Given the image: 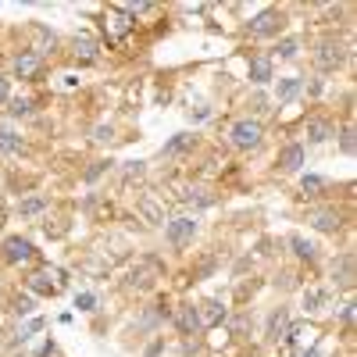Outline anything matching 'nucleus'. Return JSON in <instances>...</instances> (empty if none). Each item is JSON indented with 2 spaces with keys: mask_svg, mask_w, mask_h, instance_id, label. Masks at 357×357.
<instances>
[{
  "mask_svg": "<svg viewBox=\"0 0 357 357\" xmlns=\"http://www.w3.org/2000/svg\"><path fill=\"white\" fill-rule=\"evenodd\" d=\"M264 139V125L258 118H240L233 122V129H229V143L236 146V151H258Z\"/></svg>",
  "mask_w": 357,
  "mask_h": 357,
  "instance_id": "f257e3e1",
  "label": "nucleus"
},
{
  "mask_svg": "<svg viewBox=\"0 0 357 357\" xmlns=\"http://www.w3.org/2000/svg\"><path fill=\"white\" fill-rule=\"evenodd\" d=\"M282 29H286V11H279V8H264L261 15H254L247 22L250 36H279Z\"/></svg>",
  "mask_w": 357,
  "mask_h": 357,
  "instance_id": "f03ea898",
  "label": "nucleus"
},
{
  "mask_svg": "<svg viewBox=\"0 0 357 357\" xmlns=\"http://www.w3.org/2000/svg\"><path fill=\"white\" fill-rule=\"evenodd\" d=\"M197 215H179L172 222H164V240L172 243V247H186V243H193L197 236Z\"/></svg>",
  "mask_w": 357,
  "mask_h": 357,
  "instance_id": "7ed1b4c3",
  "label": "nucleus"
},
{
  "mask_svg": "<svg viewBox=\"0 0 357 357\" xmlns=\"http://www.w3.org/2000/svg\"><path fill=\"white\" fill-rule=\"evenodd\" d=\"M343 61H347V50H343V44H336V39H322L318 50H314V65L322 72H336Z\"/></svg>",
  "mask_w": 357,
  "mask_h": 357,
  "instance_id": "20e7f679",
  "label": "nucleus"
},
{
  "mask_svg": "<svg viewBox=\"0 0 357 357\" xmlns=\"http://www.w3.org/2000/svg\"><path fill=\"white\" fill-rule=\"evenodd\" d=\"M304 161H307V146H304V143H286L282 151H279V157H276L279 172H286V175L300 172V168H304Z\"/></svg>",
  "mask_w": 357,
  "mask_h": 357,
  "instance_id": "39448f33",
  "label": "nucleus"
},
{
  "mask_svg": "<svg viewBox=\"0 0 357 357\" xmlns=\"http://www.w3.org/2000/svg\"><path fill=\"white\" fill-rule=\"evenodd\" d=\"M11 72L18 79H36L39 72H44V57H39V50H22V54H15Z\"/></svg>",
  "mask_w": 357,
  "mask_h": 357,
  "instance_id": "423d86ee",
  "label": "nucleus"
},
{
  "mask_svg": "<svg viewBox=\"0 0 357 357\" xmlns=\"http://www.w3.org/2000/svg\"><path fill=\"white\" fill-rule=\"evenodd\" d=\"M332 282L340 286V289L354 286V254H350V250H347V254H340V258H332Z\"/></svg>",
  "mask_w": 357,
  "mask_h": 357,
  "instance_id": "0eeeda50",
  "label": "nucleus"
},
{
  "mask_svg": "<svg viewBox=\"0 0 357 357\" xmlns=\"http://www.w3.org/2000/svg\"><path fill=\"white\" fill-rule=\"evenodd\" d=\"M289 311L286 307H276L271 311V318H268V340L271 343H286V336H289Z\"/></svg>",
  "mask_w": 357,
  "mask_h": 357,
  "instance_id": "6e6552de",
  "label": "nucleus"
},
{
  "mask_svg": "<svg viewBox=\"0 0 357 357\" xmlns=\"http://www.w3.org/2000/svg\"><path fill=\"white\" fill-rule=\"evenodd\" d=\"M32 254H36V247H32L29 240H22V236H11V240L4 243V258H8L11 264H22V261H32Z\"/></svg>",
  "mask_w": 357,
  "mask_h": 357,
  "instance_id": "1a4fd4ad",
  "label": "nucleus"
},
{
  "mask_svg": "<svg viewBox=\"0 0 357 357\" xmlns=\"http://www.w3.org/2000/svg\"><path fill=\"white\" fill-rule=\"evenodd\" d=\"M175 325H179V332L182 336H197L204 325H200V311L193 307V304H182L179 311H175Z\"/></svg>",
  "mask_w": 357,
  "mask_h": 357,
  "instance_id": "9d476101",
  "label": "nucleus"
},
{
  "mask_svg": "<svg viewBox=\"0 0 357 357\" xmlns=\"http://www.w3.org/2000/svg\"><path fill=\"white\" fill-rule=\"evenodd\" d=\"M318 233H340L343 229V218H340V211H311V218H307Z\"/></svg>",
  "mask_w": 357,
  "mask_h": 357,
  "instance_id": "9b49d317",
  "label": "nucleus"
},
{
  "mask_svg": "<svg viewBox=\"0 0 357 357\" xmlns=\"http://www.w3.org/2000/svg\"><path fill=\"white\" fill-rule=\"evenodd\" d=\"M300 90H304V79H297V75L279 79V82H276V100H279V104H289V100L300 97Z\"/></svg>",
  "mask_w": 357,
  "mask_h": 357,
  "instance_id": "f8f14e48",
  "label": "nucleus"
},
{
  "mask_svg": "<svg viewBox=\"0 0 357 357\" xmlns=\"http://www.w3.org/2000/svg\"><path fill=\"white\" fill-rule=\"evenodd\" d=\"M197 311H200V325H204V329H207V325H222L225 314H229L222 300H207V304H200Z\"/></svg>",
  "mask_w": 357,
  "mask_h": 357,
  "instance_id": "ddd939ff",
  "label": "nucleus"
},
{
  "mask_svg": "<svg viewBox=\"0 0 357 357\" xmlns=\"http://www.w3.org/2000/svg\"><path fill=\"white\" fill-rule=\"evenodd\" d=\"M332 133H336L332 122H325V118H311V122H307V143H311V146L332 139Z\"/></svg>",
  "mask_w": 357,
  "mask_h": 357,
  "instance_id": "4468645a",
  "label": "nucleus"
},
{
  "mask_svg": "<svg viewBox=\"0 0 357 357\" xmlns=\"http://www.w3.org/2000/svg\"><path fill=\"white\" fill-rule=\"evenodd\" d=\"M136 211L151 222V225H164V207H161L154 197H139V200H136Z\"/></svg>",
  "mask_w": 357,
  "mask_h": 357,
  "instance_id": "2eb2a0df",
  "label": "nucleus"
},
{
  "mask_svg": "<svg viewBox=\"0 0 357 357\" xmlns=\"http://www.w3.org/2000/svg\"><path fill=\"white\" fill-rule=\"evenodd\" d=\"M250 82H258V86L271 82V57H264V54L250 57Z\"/></svg>",
  "mask_w": 357,
  "mask_h": 357,
  "instance_id": "dca6fc26",
  "label": "nucleus"
},
{
  "mask_svg": "<svg viewBox=\"0 0 357 357\" xmlns=\"http://www.w3.org/2000/svg\"><path fill=\"white\" fill-rule=\"evenodd\" d=\"M26 286H29L32 293H44V297H54V293H57V282H50L47 271H32V276L26 279Z\"/></svg>",
  "mask_w": 357,
  "mask_h": 357,
  "instance_id": "f3484780",
  "label": "nucleus"
},
{
  "mask_svg": "<svg viewBox=\"0 0 357 357\" xmlns=\"http://www.w3.org/2000/svg\"><path fill=\"white\" fill-rule=\"evenodd\" d=\"M26 151V139L11 133V129H0V154H22Z\"/></svg>",
  "mask_w": 357,
  "mask_h": 357,
  "instance_id": "a211bd4d",
  "label": "nucleus"
},
{
  "mask_svg": "<svg viewBox=\"0 0 357 357\" xmlns=\"http://www.w3.org/2000/svg\"><path fill=\"white\" fill-rule=\"evenodd\" d=\"M289 247H293V254H297L300 261H314V258H318V247H314L311 240H304V236H289Z\"/></svg>",
  "mask_w": 357,
  "mask_h": 357,
  "instance_id": "6ab92c4d",
  "label": "nucleus"
},
{
  "mask_svg": "<svg viewBox=\"0 0 357 357\" xmlns=\"http://www.w3.org/2000/svg\"><path fill=\"white\" fill-rule=\"evenodd\" d=\"M193 146V136L190 133H179V136H172L164 143V157H175V154H186Z\"/></svg>",
  "mask_w": 357,
  "mask_h": 357,
  "instance_id": "aec40b11",
  "label": "nucleus"
},
{
  "mask_svg": "<svg viewBox=\"0 0 357 357\" xmlns=\"http://www.w3.org/2000/svg\"><path fill=\"white\" fill-rule=\"evenodd\" d=\"M47 207H50V200H47V197H29V200L18 204V215H22V218H32V215H44Z\"/></svg>",
  "mask_w": 357,
  "mask_h": 357,
  "instance_id": "412c9836",
  "label": "nucleus"
},
{
  "mask_svg": "<svg viewBox=\"0 0 357 357\" xmlns=\"http://www.w3.org/2000/svg\"><path fill=\"white\" fill-rule=\"evenodd\" d=\"M72 47H75V57L82 54V61H93L97 57V39L93 36H75Z\"/></svg>",
  "mask_w": 357,
  "mask_h": 357,
  "instance_id": "4be33fe9",
  "label": "nucleus"
},
{
  "mask_svg": "<svg viewBox=\"0 0 357 357\" xmlns=\"http://www.w3.org/2000/svg\"><path fill=\"white\" fill-rule=\"evenodd\" d=\"M182 200H186V204H197V207H211V204H215V197L207 193V190H200V186H197V190H186Z\"/></svg>",
  "mask_w": 357,
  "mask_h": 357,
  "instance_id": "5701e85b",
  "label": "nucleus"
},
{
  "mask_svg": "<svg viewBox=\"0 0 357 357\" xmlns=\"http://www.w3.org/2000/svg\"><path fill=\"white\" fill-rule=\"evenodd\" d=\"M322 304H329V289H307L304 293V307L307 311H318Z\"/></svg>",
  "mask_w": 357,
  "mask_h": 357,
  "instance_id": "b1692460",
  "label": "nucleus"
},
{
  "mask_svg": "<svg viewBox=\"0 0 357 357\" xmlns=\"http://www.w3.org/2000/svg\"><path fill=\"white\" fill-rule=\"evenodd\" d=\"M300 190H304L307 197H314V193L325 190V179H322V175H304V179H300Z\"/></svg>",
  "mask_w": 357,
  "mask_h": 357,
  "instance_id": "393cba45",
  "label": "nucleus"
},
{
  "mask_svg": "<svg viewBox=\"0 0 357 357\" xmlns=\"http://www.w3.org/2000/svg\"><path fill=\"white\" fill-rule=\"evenodd\" d=\"M276 54H279L282 61H293V57L300 54V39H282V44L276 47Z\"/></svg>",
  "mask_w": 357,
  "mask_h": 357,
  "instance_id": "a878e982",
  "label": "nucleus"
},
{
  "mask_svg": "<svg viewBox=\"0 0 357 357\" xmlns=\"http://www.w3.org/2000/svg\"><path fill=\"white\" fill-rule=\"evenodd\" d=\"M111 164H115V161H104V157H100V161H93V164L86 168V175H82V179H86V182H97V179H100V175L111 168Z\"/></svg>",
  "mask_w": 357,
  "mask_h": 357,
  "instance_id": "bb28decb",
  "label": "nucleus"
},
{
  "mask_svg": "<svg viewBox=\"0 0 357 357\" xmlns=\"http://www.w3.org/2000/svg\"><path fill=\"white\" fill-rule=\"evenodd\" d=\"M8 115H11V118H26V115H32V104H29V100H11Z\"/></svg>",
  "mask_w": 357,
  "mask_h": 357,
  "instance_id": "cd10ccee",
  "label": "nucleus"
},
{
  "mask_svg": "<svg viewBox=\"0 0 357 357\" xmlns=\"http://www.w3.org/2000/svg\"><path fill=\"white\" fill-rule=\"evenodd\" d=\"M75 307H79V311H97V293H79Z\"/></svg>",
  "mask_w": 357,
  "mask_h": 357,
  "instance_id": "c85d7f7f",
  "label": "nucleus"
},
{
  "mask_svg": "<svg viewBox=\"0 0 357 357\" xmlns=\"http://www.w3.org/2000/svg\"><path fill=\"white\" fill-rule=\"evenodd\" d=\"M39 329H44V318L26 322V325H22V332H18V340H22V343H26V340H32V332H39Z\"/></svg>",
  "mask_w": 357,
  "mask_h": 357,
  "instance_id": "c756f323",
  "label": "nucleus"
},
{
  "mask_svg": "<svg viewBox=\"0 0 357 357\" xmlns=\"http://www.w3.org/2000/svg\"><path fill=\"white\" fill-rule=\"evenodd\" d=\"M340 151H343L347 157L354 154V129H350V125H347V129L340 133Z\"/></svg>",
  "mask_w": 357,
  "mask_h": 357,
  "instance_id": "7c9ffc66",
  "label": "nucleus"
},
{
  "mask_svg": "<svg viewBox=\"0 0 357 357\" xmlns=\"http://www.w3.org/2000/svg\"><path fill=\"white\" fill-rule=\"evenodd\" d=\"M93 139H97V143H111V139H115V129H111V125H97Z\"/></svg>",
  "mask_w": 357,
  "mask_h": 357,
  "instance_id": "2f4dec72",
  "label": "nucleus"
},
{
  "mask_svg": "<svg viewBox=\"0 0 357 357\" xmlns=\"http://www.w3.org/2000/svg\"><path fill=\"white\" fill-rule=\"evenodd\" d=\"M32 307H36L32 297H18V300H15V314H18V318H22V314H29Z\"/></svg>",
  "mask_w": 357,
  "mask_h": 357,
  "instance_id": "473e14b6",
  "label": "nucleus"
},
{
  "mask_svg": "<svg viewBox=\"0 0 357 357\" xmlns=\"http://www.w3.org/2000/svg\"><path fill=\"white\" fill-rule=\"evenodd\" d=\"M125 175H143V161H129V164H125Z\"/></svg>",
  "mask_w": 357,
  "mask_h": 357,
  "instance_id": "72a5a7b5",
  "label": "nucleus"
},
{
  "mask_svg": "<svg viewBox=\"0 0 357 357\" xmlns=\"http://www.w3.org/2000/svg\"><path fill=\"white\" fill-rule=\"evenodd\" d=\"M11 100V86H8V79L0 75V104H8Z\"/></svg>",
  "mask_w": 357,
  "mask_h": 357,
  "instance_id": "f704fd0d",
  "label": "nucleus"
},
{
  "mask_svg": "<svg viewBox=\"0 0 357 357\" xmlns=\"http://www.w3.org/2000/svg\"><path fill=\"white\" fill-rule=\"evenodd\" d=\"M340 322H343V325H350V322H354V304H343V311H340Z\"/></svg>",
  "mask_w": 357,
  "mask_h": 357,
  "instance_id": "c9c22d12",
  "label": "nucleus"
},
{
  "mask_svg": "<svg viewBox=\"0 0 357 357\" xmlns=\"http://www.w3.org/2000/svg\"><path fill=\"white\" fill-rule=\"evenodd\" d=\"M57 354V347L54 343H44V350H39V357H54Z\"/></svg>",
  "mask_w": 357,
  "mask_h": 357,
  "instance_id": "e433bc0d",
  "label": "nucleus"
}]
</instances>
